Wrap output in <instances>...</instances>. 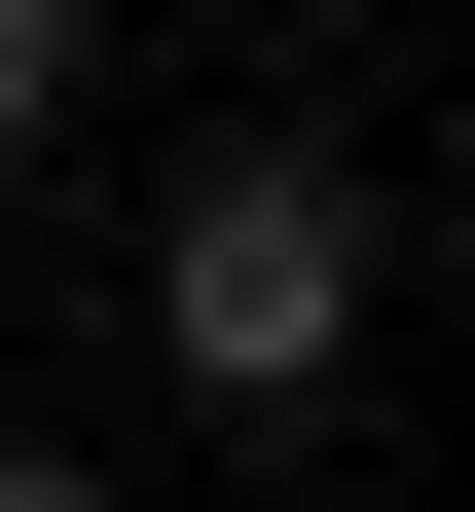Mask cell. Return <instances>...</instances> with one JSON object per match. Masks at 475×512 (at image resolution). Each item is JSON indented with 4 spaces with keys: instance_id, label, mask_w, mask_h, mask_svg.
Returning a JSON list of instances; mask_svg holds the SVG:
<instances>
[{
    "instance_id": "cell-1",
    "label": "cell",
    "mask_w": 475,
    "mask_h": 512,
    "mask_svg": "<svg viewBox=\"0 0 475 512\" xmlns=\"http://www.w3.org/2000/svg\"><path fill=\"white\" fill-rule=\"evenodd\" d=\"M147 366H183V403H329V366H366V183H329V147H220L147 220Z\"/></svg>"
},
{
    "instance_id": "cell-2",
    "label": "cell",
    "mask_w": 475,
    "mask_h": 512,
    "mask_svg": "<svg viewBox=\"0 0 475 512\" xmlns=\"http://www.w3.org/2000/svg\"><path fill=\"white\" fill-rule=\"evenodd\" d=\"M110 110V0H0V147H74Z\"/></svg>"
},
{
    "instance_id": "cell-3",
    "label": "cell",
    "mask_w": 475,
    "mask_h": 512,
    "mask_svg": "<svg viewBox=\"0 0 475 512\" xmlns=\"http://www.w3.org/2000/svg\"><path fill=\"white\" fill-rule=\"evenodd\" d=\"M0 512H110V476H74V439H0Z\"/></svg>"
}]
</instances>
